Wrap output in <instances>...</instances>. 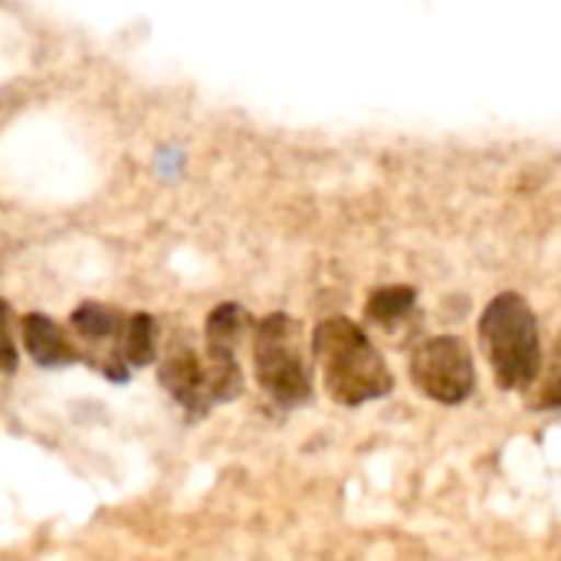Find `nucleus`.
<instances>
[{"instance_id":"1","label":"nucleus","mask_w":561,"mask_h":561,"mask_svg":"<svg viewBox=\"0 0 561 561\" xmlns=\"http://www.w3.org/2000/svg\"><path fill=\"white\" fill-rule=\"evenodd\" d=\"M312 358L335 404L358 408L394 388L381 352L352 319H325L312 335Z\"/></svg>"},{"instance_id":"2","label":"nucleus","mask_w":561,"mask_h":561,"mask_svg":"<svg viewBox=\"0 0 561 561\" xmlns=\"http://www.w3.org/2000/svg\"><path fill=\"white\" fill-rule=\"evenodd\" d=\"M480 342L496 388L529 391L542 378V342L533 306L519 293H500L480 319Z\"/></svg>"},{"instance_id":"3","label":"nucleus","mask_w":561,"mask_h":561,"mask_svg":"<svg viewBox=\"0 0 561 561\" xmlns=\"http://www.w3.org/2000/svg\"><path fill=\"white\" fill-rule=\"evenodd\" d=\"M253 368L260 388L283 408L306 404L312 398V371L302 342V325L286 316L273 312L253 329Z\"/></svg>"},{"instance_id":"4","label":"nucleus","mask_w":561,"mask_h":561,"mask_svg":"<svg viewBox=\"0 0 561 561\" xmlns=\"http://www.w3.org/2000/svg\"><path fill=\"white\" fill-rule=\"evenodd\" d=\"M411 378L427 398L440 404H463L477 388V365L463 339L434 335L414 352Z\"/></svg>"},{"instance_id":"5","label":"nucleus","mask_w":561,"mask_h":561,"mask_svg":"<svg viewBox=\"0 0 561 561\" xmlns=\"http://www.w3.org/2000/svg\"><path fill=\"white\" fill-rule=\"evenodd\" d=\"M69 325L79 339L82 362L95 365L112 381H125L128 365L122 358V335H125L128 316H122L118 309L102 306V302H82L69 316Z\"/></svg>"},{"instance_id":"6","label":"nucleus","mask_w":561,"mask_h":561,"mask_svg":"<svg viewBox=\"0 0 561 561\" xmlns=\"http://www.w3.org/2000/svg\"><path fill=\"white\" fill-rule=\"evenodd\" d=\"M158 378L164 385V391L191 414H204L207 408L217 404L214 398V385H210V371H207V358H201L187 342L174 339L158 365Z\"/></svg>"},{"instance_id":"7","label":"nucleus","mask_w":561,"mask_h":561,"mask_svg":"<svg viewBox=\"0 0 561 561\" xmlns=\"http://www.w3.org/2000/svg\"><path fill=\"white\" fill-rule=\"evenodd\" d=\"M20 332H23V348H26V355H30L36 365H43V368H59V365L82 362L79 342H72L69 332H66L56 319H49V316H43V312L23 316Z\"/></svg>"},{"instance_id":"8","label":"nucleus","mask_w":561,"mask_h":561,"mask_svg":"<svg viewBox=\"0 0 561 561\" xmlns=\"http://www.w3.org/2000/svg\"><path fill=\"white\" fill-rule=\"evenodd\" d=\"M253 319L243 306L237 302H220L210 316H207V345L204 352L224 362H237V345L243 342V335L250 332Z\"/></svg>"},{"instance_id":"9","label":"nucleus","mask_w":561,"mask_h":561,"mask_svg":"<svg viewBox=\"0 0 561 561\" xmlns=\"http://www.w3.org/2000/svg\"><path fill=\"white\" fill-rule=\"evenodd\" d=\"M154 319L148 312L128 316L125 335H122V358L128 368H141L154 362Z\"/></svg>"},{"instance_id":"10","label":"nucleus","mask_w":561,"mask_h":561,"mask_svg":"<svg viewBox=\"0 0 561 561\" xmlns=\"http://www.w3.org/2000/svg\"><path fill=\"white\" fill-rule=\"evenodd\" d=\"M414 302H417V293L411 286H381L371 293L365 316L378 325H394L414 309Z\"/></svg>"},{"instance_id":"11","label":"nucleus","mask_w":561,"mask_h":561,"mask_svg":"<svg viewBox=\"0 0 561 561\" xmlns=\"http://www.w3.org/2000/svg\"><path fill=\"white\" fill-rule=\"evenodd\" d=\"M533 408H536V411L561 408V335L556 339V348H552V362H549L546 375H542V378H539V385H536V394H533Z\"/></svg>"}]
</instances>
